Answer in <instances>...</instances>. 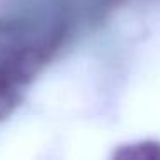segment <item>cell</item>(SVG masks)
Wrapping results in <instances>:
<instances>
[{"label":"cell","instance_id":"1","mask_svg":"<svg viewBox=\"0 0 160 160\" xmlns=\"http://www.w3.org/2000/svg\"><path fill=\"white\" fill-rule=\"evenodd\" d=\"M117 157H124V158H160V145L157 143H139V145H129L124 146Z\"/></svg>","mask_w":160,"mask_h":160}]
</instances>
